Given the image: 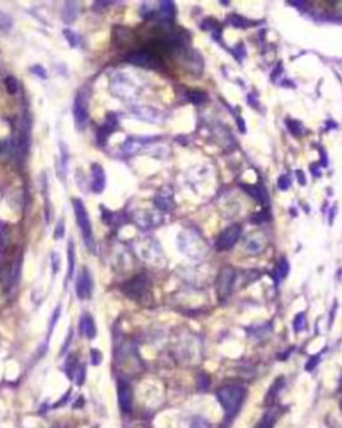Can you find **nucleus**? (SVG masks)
I'll return each instance as SVG.
<instances>
[{"instance_id":"nucleus-12","label":"nucleus","mask_w":342,"mask_h":428,"mask_svg":"<svg viewBox=\"0 0 342 428\" xmlns=\"http://www.w3.org/2000/svg\"><path fill=\"white\" fill-rule=\"evenodd\" d=\"M285 385V377H278L276 380V383L271 385L270 390H269V392H267L266 395V399H265V401H266V404H270L273 400L276 399V396L278 395V392H280V390Z\"/></svg>"},{"instance_id":"nucleus-24","label":"nucleus","mask_w":342,"mask_h":428,"mask_svg":"<svg viewBox=\"0 0 342 428\" xmlns=\"http://www.w3.org/2000/svg\"><path fill=\"white\" fill-rule=\"evenodd\" d=\"M63 234H64V225H63V219H60V221L57 222V230H55V237L60 238L63 237Z\"/></svg>"},{"instance_id":"nucleus-23","label":"nucleus","mask_w":342,"mask_h":428,"mask_svg":"<svg viewBox=\"0 0 342 428\" xmlns=\"http://www.w3.org/2000/svg\"><path fill=\"white\" fill-rule=\"evenodd\" d=\"M31 71H32L33 74H36L38 76H40V78H46V76H47V72H46V70H44L42 66L32 67Z\"/></svg>"},{"instance_id":"nucleus-6","label":"nucleus","mask_w":342,"mask_h":428,"mask_svg":"<svg viewBox=\"0 0 342 428\" xmlns=\"http://www.w3.org/2000/svg\"><path fill=\"white\" fill-rule=\"evenodd\" d=\"M234 278H235V273L231 268H224L218 276V281H217V288H218V295L221 297H226L230 295L231 288H233Z\"/></svg>"},{"instance_id":"nucleus-5","label":"nucleus","mask_w":342,"mask_h":428,"mask_svg":"<svg viewBox=\"0 0 342 428\" xmlns=\"http://www.w3.org/2000/svg\"><path fill=\"white\" fill-rule=\"evenodd\" d=\"M124 293L131 297V299L138 300L141 299L144 292L147 290V280L144 276H137L134 277L133 280H130L126 282V285L123 286Z\"/></svg>"},{"instance_id":"nucleus-4","label":"nucleus","mask_w":342,"mask_h":428,"mask_svg":"<svg viewBox=\"0 0 342 428\" xmlns=\"http://www.w3.org/2000/svg\"><path fill=\"white\" fill-rule=\"evenodd\" d=\"M242 228L239 225H233L228 229H226L224 233L221 234L217 241V249L218 250H228L230 247H233V245L238 241V238L241 236Z\"/></svg>"},{"instance_id":"nucleus-17","label":"nucleus","mask_w":342,"mask_h":428,"mask_svg":"<svg viewBox=\"0 0 342 428\" xmlns=\"http://www.w3.org/2000/svg\"><path fill=\"white\" fill-rule=\"evenodd\" d=\"M293 325H294L295 332L302 331V329L305 328V325H306V319H305V314L304 313L297 314V316H295L294 321H293Z\"/></svg>"},{"instance_id":"nucleus-13","label":"nucleus","mask_w":342,"mask_h":428,"mask_svg":"<svg viewBox=\"0 0 342 428\" xmlns=\"http://www.w3.org/2000/svg\"><path fill=\"white\" fill-rule=\"evenodd\" d=\"M157 205L163 210H171L174 208V204H172V200L171 197L167 198L166 193H159L157 195Z\"/></svg>"},{"instance_id":"nucleus-19","label":"nucleus","mask_w":342,"mask_h":428,"mask_svg":"<svg viewBox=\"0 0 342 428\" xmlns=\"http://www.w3.org/2000/svg\"><path fill=\"white\" fill-rule=\"evenodd\" d=\"M287 272H289V265H287V262L285 260H282L280 262V265L277 267V276H278V278H284L287 275Z\"/></svg>"},{"instance_id":"nucleus-8","label":"nucleus","mask_w":342,"mask_h":428,"mask_svg":"<svg viewBox=\"0 0 342 428\" xmlns=\"http://www.w3.org/2000/svg\"><path fill=\"white\" fill-rule=\"evenodd\" d=\"M76 295L79 299H88L91 296V292H92V280H91L90 272L87 269H83V271L79 273V276L76 278Z\"/></svg>"},{"instance_id":"nucleus-15","label":"nucleus","mask_w":342,"mask_h":428,"mask_svg":"<svg viewBox=\"0 0 342 428\" xmlns=\"http://www.w3.org/2000/svg\"><path fill=\"white\" fill-rule=\"evenodd\" d=\"M5 87H7V90H8L10 94H15L16 91L19 90V83H18V81L15 79L14 76H8L5 79Z\"/></svg>"},{"instance_id":"nucleus-2","label":"nucleus","mask_w":342,"mask_h":428,"mask_svg":"<svg viewBox=\"0 0 342 428\" xmlns=\"http://www.w3.org/2000/svg\"><path fill=\"white\" fill-rule=\"evenodd\" d=\"M74 213H75L76 222L79 225V229H81L82 236H83L86 245H87L88 249H92V246H94V240H92L91 222L85 205H83V202L81 200H74Z\"/></svg>"},{"instance_id":"nucleus-16","label":"nucleus","mask_w":342,"mask_h":428,"mask_svg":"<svg viewBox=\"0 0 342 428\" xmlns=\"http://www.w3.org/2000/svg\"><path fill=\"white\" fill-rule=\"evenodd\" d=\"M63 35L66 36V39L68 40V43L71 44L72 47H76V46L79 44V40H81V39H79V36H78L75 32H72V31H70V30H64V31H63Z\"/></svg>"},{"instance_id":"nucleus-9","label":"nucleus","mask_w":342,"mask_h":428,"mask_svg":"<svg viewBox=\"0 0 342 428\" xmlns=\"http://www.w3.org/2000/svg\"><path fill=\"white\" fill-rule=\"evenodd\" d=\"M74 118H75V123L78 124V127L81 128L87 123V119H88L87 99H86V95L81 92L76 95L75 103H74Z\"/></svg>"},{"instance_id":"nucleus-11","label":"nucleus","mask_w":342,"mask_h":428,"mask_svg":"<svg viewBox=\"0 0 342 428\" xmlns=\"http://www.w3.org/2000/svg\"><path fill=\"white\" fill-rule=\"evenodd\" d=\"M81 329H82V332H83V335H85L86 337L90 338V340H92V338L96 336L95 321H94V319L91 317L90 314H85V316L82 317Z\"/></svg>"},{"instance_id":"nucleus-22","label":"nucleus","mask_w":342,"mask_h":428,"mask_svg":"<svg viewBox=\"0 0 342 428\" xmlns=\"http://www.w3.org/2000/svg\"><path fill=\"white\" fill-rule=\"evenodd\" d=\"M319 357V355H317V356H313V357H310V360L309 362H308V364H306V371H313L314 368H315V366H317V364H318V359Z\"/></svg>"},{"instance_id":"nucleus-7","label":"nucleus","mask_w":342,"mask_h":428,"mask_svg":"<svg viewBox=\"0 0 342 428\" xmlns=\"http://www.w3.org/2000/svg\"><path fill=\"white\" fill-rule=\"evenodd\" d=\"M118 401L123 412H130L133 408V390L130 384L123 380L118 381Z\"/></svg>"},{"instance_id":"nucleus-20","label":"nucleus","mask_w":342,"mask_h":428,"mask_svg":"<svg viewBox=\"0 0 342 428\" xmlns=\"http://www.w3.org/2000/svg\"><path fill=\"white\" fill-rule=\"evenodd\" d=\"M197 384H198L200 390H206L210 385V379L204 373H200V375H198V379H197Z\"/></svg>"},{"instance_id":"nucleus-10","label":"nucleus","mask_w":342,"mask_h":428,"mask_svg":"<svg viewBox=\"0 0 342 428\" xmlns=\"http://www.w3.org/2000/svg\"><path fill=\"white\" fill-rule=\"evenodd\" d=\"M105 171L98 163H94L92 165V190L95 193H100L105 189Z\"/></svg>"},{"instance_id":"nucleus-3","label":"nucleus","mask_w":342,"mask_h":428,"mask_svg":"<svg viewBox=\"0 0 342 428\" xmlns=\"http://www.w3.org/2000/svg\"><path fill=\"white\" fill-rule=\"evenodd\" d=\"M127 61L130 63L137 64V66L150 67V68H158L162 64L161 58L158 57L157 53H152L150 50H142V51L131 53L127 57Z\"/></svg>"},{"instance_id":"nucleus-18","label":"nucleus","mask_w":342,"mask_h":428,"mask_svg":"<svg viewBox=\"0 0 342 428\" xmlns=\"http://www.w3.org/2000/svg\"><path fill=\"white\" fill-rule=\"evenodd\" d=\"M74 376H75L76 384L78 385L83 384V381H85V377H86V369H85V366H83V364L79 367H76L75 372H74Z\"/></svg>"},{"instance_id":"nucleus-14","label":"nucleus","mask_w":342,"mask_h":428,"mask_svg":"<svg viewBox=\"0 0 342 428\" xmlns=\"http://www.w3.org/2000/svg\"><path fill=\"white\" fill-rule=\"evenodd\" d=\"M74 265H75V252H74V245L70 241L68 243V278H71L74 275Z\"/></svg>"},{"instance_id":"nucleus-21","label":"nucleus","mask_w":342,"mask_h":428,"mask_svg":"<svg viewBox=\"0 0 342 428\" xmlns=\"http://www.w3.org/2000/svg\"><path fill=\"white\" fill-rule=\"evenodd\" d=\"M91 363L92 366H99L100 362H102V353L98 351V349H91Z\"/></svg>"},{"instance_id":"nucleus-1","label":"nucleus","mask_w":342,"mask_h":428,"mask_svg":"<svg viewBox=\"0 0 342 428\" xmlns=\"http://www.w3.org/2000/svg\"><path fill=\"white\" fill-rule=\"evenodd\" d=\"M246 391L241 385H228L218 391L217 397L228 415H234L242 404Z\"/></svg>"}]
</instances>
